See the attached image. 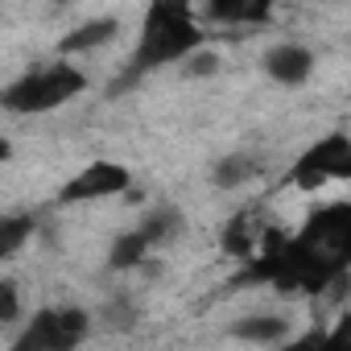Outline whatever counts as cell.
<instances>
[{
	"mask_svg": "<svg viewBox=\"0 0 351 351\" xmlns=\"http://www.w3.org/2000/svg\"><path fill=\"white\" fill-rule=\"evenodd\" d=\"M199 46H207V42H203V21H199L195 0H153L145 9V25H141L132 66L136 71L173 66L186 54H195Z\"/></svg>",
	"mask_w": 351,
	"mask_h": 351,
	"instance_id": "6da1fadb",
	"label": "cell"
},
{
	"mask_svg": "<svg viewBox=\"0 0 351 351\" xmlns=\"http://www.w3.org/2000/svg\"><path fill=\"white\" fill-rule=\"evenodd\" d=\"M83 91H87V71L75 66L62 54L54 62L29 66L21 79L9 83L5 87V112H13V116H42V112H54V108L79 99Z\"/></svg>",
	"mask_w": 351,
	"mask_h": 351,
	"instance_id": "7a4b0ae2",
	"label": "cell"
},
{
	"mask_svg": "<svg viewBox=\"0 0 351 351\" xmlns=\"http://www.w3.org/2000/svg\"><path fill=\"white\" fill-rule=\"evenodd\" d=\"M91 322L95 318L83 306H46L21 322V330L13 335V347L17 351H71L87 343Z\"/></svg>",
	"mask_w": 351,
	"mask_h": 351,
	"instance_id": "3957f363",
	"label": "cell"
},
{
	"mask_svg": "<svg viewBox=\"0 0 351 351\" xmlns=\"http://www.w3.org/2000/svg\"><path fill=\"white\" fill-rule=\"evenodd\" d=\"M289 182L302 191H318L330 182H351V136L347 132H326L318 136L289 169Z\"/></svg>",
	"mask_w": 351,
	"mask_h": 351,
	"instance_id": "277c9868",
	"label": "cell"
},
{
	"mask_svg": "<svg viewBox=\"0 0 351 351\" xmlns=\"http://www.w3.org/2000/svg\"><path fill=\"white\" fill-rule=\"evenodd\" d=\"M132 186V173L128 165L112 161V157H99L91 165H83L75 178L58 191V203L62 207H79V203H99V199H116V195H128Z\"/></svg>",
	"mask_w": 351,
	"mask_h": 351,
	"instance_id": "5b68a950",
	"label": "cell"
},
{
	"mask_svg": "<svg viewBox=\"0 0 351 351\" xmlns=\"http://www.w3.org/2000/svg\"><path fill=\"white\" fill-rule=\"evenodd\" d=\"M302 244H310L322 261H330L335 269L351 265V203H335V207H322L306 232H302Z\"/></svg>",
	"mask_w": 351,
	"mask_h": 351,
	"instance_id": "8992f818",
	"label": "cell"
},
{
	"mask_svg": "<svg viewBox=\"0 0 351 351\" xmlns=\"http://www.w3.org/2000/svg\"><path fill=\"white\" fill-rule=\"evenodd\" d=\"M261 71L277 83V87H302L314 75V50L302 42H277L265 50Z\"/></svg>",
	"mask_w": 351,
	"mask_h": 351,
	"instance_id": "52a82bcc",
	"label": "cell"
},
{
	"mask_svg": "<svg viewBox=\"0 0 351 351\" xmlns=\"http://www.w3.org/2000/svg\"><path fill=\"white\" fill-rule=\"evenodd\" d=\"M232 339L240 343H252V347H285L293 343V322L285 314H273V310H256V314H244L232 322Z\"/></svg>",
	"mask_w": 351,
	"mask_h": 351,
	"instance_id": "ba28073f",
	"label": "cell"
},
{
	"mask_svg": "<svg viewBox=\"0 0 351 351\" xmlns=\"http://www.w3.org/2000/svg\"><path fill=\"white\" fill-rule=\"evenodd\" d=\"M116 38H120V17H87V21H79V25L58 42V54H66V58H75V54H95V50L112 46Z\"/></svg>",
	"mask_w": 351,
	"mask_h": 351,
	"instance_id": "9c48e42d",
	"label": "cell"
},
{
	"mask_svg": "<svg viewBox=\"0 0 351 351\" xmlns=\"http://www.w3.org/2000/svg\"><path fill=\"white\" fill-rule=\"evenodd\" d=\"M141 232L153 240L157 252H165V248H173L186 236V215H182V207H173V203H157V207H149L141 215Z\"/></svg>",
	"mask_w": 351,
	"mask_h": 351,
	"instance_id": "30bf717a",
	"label": "cell"
},
{
	"mask_svg": "<svg viewBox=\"0 0 351 351\" xmlns=\"http://www.w3.org/2000/svg\"><path fill=\"white\" fill-rule=\"evenodd\" d=\"M153 252H157L153 240H149V236L141 232V223H136V228H128V232H120V236L112 240V248H108V269H112V273H136V269L149 265Z\"/></svg>",
	"mask_w": 351,
	"mask_h": 351,
	"instance_id": "8fae6325",
	"label": "cell"
},
{
	"mask_svg": "<svg viewBox=\"0 0 351 351\" xmlns=\"http://www.w3.org/2000/svg\"><path fill=\"white\" fill-rule=\"evenodd\" d=\"M261 173H265V161H261V157H252V153H223V157L211 165V182H215L219 191H240V186L256 182Z\"/></svg>",
	"mask_w": 351,
	"mask_h": 351,
	"instance_id": "7c38bea8",
	"label": "cell"
},
{
	"mask_svg": "<svg viewBox=\"0 0 351 351\" xmlns=\"http://www.w3.org/2000/svg\"><path fill=\"white\" fill-rule=\"evenodd\" d=\"M203 9L215 21H261L269 13V0H203Z\"/></svg>",
	"mask_w": 351,
	"mask_h": 351,
	"instance_id": "4fadbf2b",
	"label": "cell"
},
{
	"mask_svg": "<svg viewBox=\"0 0 351 351\" xmlns=\"http://www.w3.org/2000/svg\"><path fill=\"white\" fill-rule=\"evenodd\" d=\"M34 228H38L34 215H9V219H0V256L13 261L25 248V240H34Z\"/></svg>",
	"mask_w": 351,
	"mask_h": 351,
	"instance_id": "5bb4252c",
	"label": "cell"
},
{
	"mask_svg": "<svg viewBox=\"0 0 351 351\" xmlns=\"http://www.w3.org/2000/svg\"><path fill=\"white\" fill-rule=\"evenodd\" d=\"M136 318H141V306L132 302V293H116L99 306V326H108V330H132Z\"/></svg>",
	"mask_w": 351,
	"mask_h": 351,
	"instance_id": "9a60e30c",
	"label": "cell"
},
{
	"mask_svg": "<svg viewBox=\"0 0 351 351\" xmlns=\"http://www.w3.org/2000/svg\"><path fill=\"white\" fill-rule=\"evenodd\" d=\"M178 66H182V75H186V79H199V83H203V79H215V75H219L223 58H219V50L199 46V50H195V54H186Z\"/></svg>",
	"mask_w": 351,
	"mask_h": 351,
	"instance_id": "2e32d148",
	"label": "cell"
},
{
	"mask_svg": "<svg viewBox=\"0 0 351 351\" xmlns=\"http://www.w3.org/2000/svg\"><path fill=\"white\" fill-rule=\"evenodd\" d=\"M21 285L13 277L0 281V330H9V326H21Z\"/></svg>",
	"mask_w": 351,
	"mask_h": 351,
	"instance_id": "e0dca14e",
	"label": "cell"
},
{
	"mask_svg": "<svg viewBox=\"0 0 351 351\" xmlns=\"http://www.w3.org/2000/svg\"><path fill=\"white\" fill-rule=\"evenodd\" d=\"M318 343H322V347H343V351H351V314H343Z\"/></svg>",
	"mask_w": 351,
	"mask_h": 351,
	"instance_id": "ac0fdd59",
	"label": "cell"
}]
</instances>
